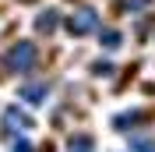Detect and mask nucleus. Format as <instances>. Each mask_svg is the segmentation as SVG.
<instances>
[{
	"instance_id": "nucleus-6",
	"label": "nucleus",
	"mask_w": 155,
	"mask_h": 152,
	"mask_svg": "<svg viewBox=\"0 0 155 152\" xmlns=\"http://www.w3.org/2000/svg\"><path fill=\"white\" fill-rule=\"evenodd\" d=\"M130 149H134V152H155V145L145 142L141 134H130Z\"/></svg>"
},
{
	"instance_id": "nucleus-7",
	"label": "nucleus",
	"mask_w": 155,
	"mask_h": 152,
	"mask_svg": "<svg viewBox=\"0 0 155 152\" xmlns=\"http://www.w3.org/2000/svg\"><path fill=\"white\" fill-rule=\"evenodd\" d=\"M102 43H106V46H116V43H120V32H102Z\"/></svg>"
},
{
	"instance_id": "nucleus-3",
	"label": "nucleus",
	"mask_w": 155,
	"mask_h": 152,
	"mask_svg": "<svg viewBox=\"0 0 155 152\" xmlns=\"http://www.w3.org/2000/svg\"><path fill=\"white\" fill-rule=\"evenodd\" d=\"M46 92H49L46 81H35V85H21L18 88V95L25 99V103H39V99H46Z\"/></svg>"
},
{
	"instance_id": "nucleus-4",
	"label": "nucleus",
	"mask_w": 155,
	"mask_h": 152,
	"mask_svg": "<svg viewBox=\"0 0 155 152\" xmlns=\"http://www.w3.org/2000/svg\"><path fill=\"white\" fill-rule=\"evenodd\" d=\"M92 149H95V142H92L88 134H74L67 142V152H92Z\"/></svg>"
},
{
	"instance_id": "nucleus-2",
	"label": "nucleus",
	"mask_w": 155,
	"mask_h": 152,
	"mask_svg": "<svg viewBox=\"0 0 155 152\" xmlns=\"http://www.w3.org/2000/svg\"><path fill=\"white\" fill-rule=\"evenodd\" d=\"M95 21H99L95 7H81L67 18V32L71 36H88V32H95Z\"/></svg>"
},
{
	"instance_id": "nucleus-8",
	"label": "nucleus",
	"mask_w": 155,
	"mask_h": 152,
	"mask_svg": "<svg viewBox=\"0 0 155 152\" xmlns=\"http://www.w3.org/2000/svg\"><path fill=\"white\" fill-rule=\"evenodd\" d=\"M11 149H14V152H32V145L25 142V138H21V142H14V145H11Z\"/></svg>"
},
{
	"instance_id": "nucleus-1",
	"label": "nucleus",
	"mask_w": 155,
	"mask_h": 152,
	"mask_svg": "<svg viewBox=\"0 0 155 152\" xmlns=\"http://www.w3.org/2000/svg\"><path fill=\"white\" fill-rule=\"evenodd\" d=\"M35 60H39V50L32 46V43H14L7 53H4V67H7V71H18V74L28 71Z\"/></svg>"
},
{
	"instance_id": "nucleus-5",
	"label": "nucleus",
	"mask_w": 155,
	"mask_h": 152,
	"mask_svg": "<svg viewBox=\"0 0 155 152\" xmlns=\"http://www.w3.org/2000/svg\"><path fill=\"white\" fill-rule=\"evenodd\" d=\"M35 29L39 32H53V29H57V11H46V14L35 21Z\"/></svg>"
}]
</instances>
